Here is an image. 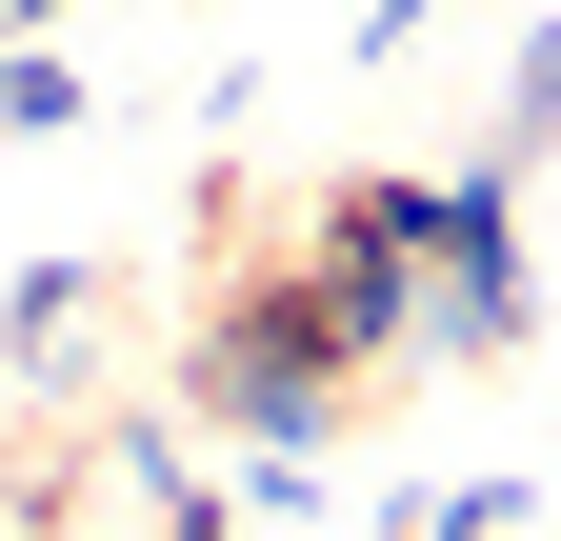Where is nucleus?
I'll list each match as a JSON object with an SVG mask.
<instances>
[{"label":"nucleus","mask_w":561,"mask_h":541,"mask_svg":"<svg viewBox=\"0 0 561 541\" xmlns=\"http://www.w3.org/2000/svg\"><path fill=\"white\" fill-rule=\"evenodd\" d=\"M201 401L221 422H261V441H321V301H261L221 361H201Z\"/></svg>","instance_id":"1"}]
</instances>
